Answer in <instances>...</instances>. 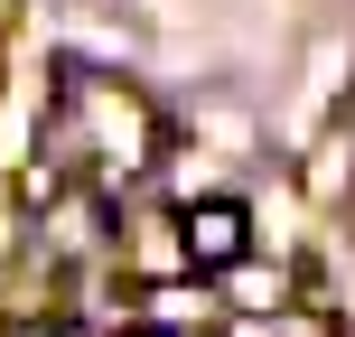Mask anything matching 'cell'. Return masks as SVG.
<instances>
[{
    "label": "cell",
    "instance_id": "2",
    "mask_svg": "<svg viewBox=\"0 0 355 337\" xmlns=\"http://www.w3.org/2000/svg\"><path fill=\"white\" fill-rule=\"evenodd\" d=\"M131 337H159V328H131Z\"/></svg>",
    "mask_w": 355,
    "mask_h": 337
},
{
    "label": "cell",
    "instance_id": "1",
    "mask_svg": "<svg viewBox=\"0 0 355 337\" xmlns=\"http://www.w3.org/2000/svg\"><path fill=\"white\" fill-rule=\"evenodd\" d=\"M178 253H187V272H225L252 253V215L234 206V197H196L187 215H178Z\"/></svg>",
    "mask_w": 355,
    "mask_h": 337
}]
</instances>
